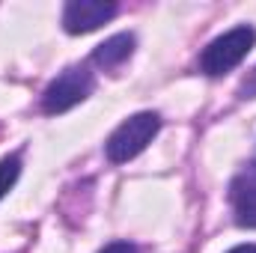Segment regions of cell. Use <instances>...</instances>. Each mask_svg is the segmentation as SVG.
Wrapping results in <instances>:
<instances>
[{"label":"cell","instance_id":"cell-7","mask_svg":"<svg viewBox=\"0 0 256 253\" xmlns=\"http://www.w3.org/2000/svg\"><path fill=\"white\" fill-rule=\"evenodd\" d=\"M18 173H21V158L18 155H6L0 161V200L9 194V188L18 182Z\"/></svg>","mask_w":256,"mask_h":253},{"label":"cell","instance_id":"cell-9","mask_svg":"<svg viewBox=\"0 0 256 253\" xmlns=\"http://www.w3.org/2000/svg\"><path fill=\"white\" fill-rule=\"evenodd\" d=\"M98 253H137V250H134V244H128V242H114V244H108L104 250H98Z\"/></svg>","mask_w":256,"mask_h":253},{"label":"cell","instance_id":"cell-6","mask_svg":"<svg viewBox=\"0 0 256 253\" xmlns=\"http://www.w3.org/2000/svg\"><path fill=\"white\" fill-rule=\"evenodd\" d=\"M131 54H134V36L131 33H116V36H110L108 42H102L92 51V63L110 72V68L126 63Z\"/></svg>","mask_w":256,"mask_h":253},{"label":"cell","instance_id":"cell-10","mask_svg":"<svg viewBox=\"0 0 256 253\" xmlns=\"http://www.w3.org/2000/svg\"><path fill=\"white\" fill-rule=\"evenodd\" d=\"M230 253H256V244H238V248H232Z\"/></svg>","mask_w":256,"mask_h":253},{"label":"cell","instance_id":"cell-2","mask_svg":"<svg viewBox=\"0 0 256 253\" xmlns=\"http://www.w3.org/2000/svg\"><path fill=\"white\" fill-rule=\"evenodd\" d=\"M158 128H161L158 114L143 110V114L128 116L126 122L108 137V143H104L108 161H110V164H126V161H131L134 155H140V152L152 143V137L158 134Z\"/></svg>","mask_w":256,"mask_h":253},{"label":"cell","instance_id":"cell-8","mask_svg":"<svg viewBox=\"0 0 256 253\" xmlns=\"http://www.w3.org/2000/svg\"><path fill=\"white\" fill-rule=\"evenodd\" d=\"M238 96L242 98H256V68L242 80V86H238Z\"/></svg>","mask_w":256,"mask_h":253},{"label":"cell","instance_id":"cell-4","mask_svg":"<svg viewBox=\"0 0 256 253\" xmlns=\"http://www.w3.org/2000/svg\"><path fill=\"white\" fill-rule=\"evenodd\" d=\"M116 3H102V0H72L63 12V27L68 33H92L96 27L108 24L116 15Z\"/></svg>","mask_w":256,"mask_h":253},{"label":"cell","instance_id":"cell-5","mask_svg":"<svg viewBox=\"0 0 256 253\" xmlns=\"http://www.w3.org/2000/svg\"><path fill=\"white\" fill-rule=\"evenodd\" d=\"M230 202H232V212H236V224L256 230V170L232 179Z\"/></svg>","mask_w":256,"mask_h":253},{"label":"cell","instance_id":"cell-1","mask_svg":"<svg viewBox=\"0 0 256 253\" xmlns=\"http://www.w3.org/2000/svg\"><path fill=\"white\" fill-rule=\"evenodd\" d=\"M256 45V30L254 27H236V30H226L224 36L212 39L202 54H200V72L208 74V78H220L226 74L230 68L242 63L250 48Z\"/></svg>","mask_w":256,"mask_h":253},{"label":"cell","instance_id":"cell-3","mask_svg":"<svg viewBox=\"0 0 256 253\" xmlns=\"http://www.w3.org/2000/svg\"><path fill=\"white\" fill-rule=\"evenodd\" d=\"M92 86H96L92 72L84 66H72L63 74H57L48 84V90L42 92V110L45 114H66L68 108L80 104L92 92Z\"/></svg>","mask_w":256,"mask_h":253}]
</instances>
